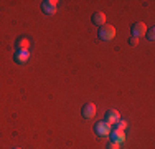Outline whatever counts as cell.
<instances>
[{"mask_svg":"<svg viewBox=\"0 0 155 149\" xmlns=\"http://www.w3.org/2000/svg\"><path fill=\"white\" fill-rule=\"evenodd\" d=\"M114 36H116V28L112 27V25H102L101 28H99V38L104 40V42H109V40H112Z\"/></svg>","mask_w":155,"mask_h":149,"instance_id":"cell-1","label":"cell"},{"mask_svg":"<svg viewBox=\"0 0 155 149\" xmlns=\"http://www.w3.org/2000/svg\"><path fill=\"white\" fill-rule=\"evenodd\" d=\"M110 131H112V129H110V124H107L106 121H99V123H96V124H94V133L97 134L99 137L109 136Z\"/></svg>","mask_w":155,"mask_h":149,"instance_id":"cell-2","label":"cell"},{"mask_svg":"<svg viewBox=\"0 0 155 149\" xmlns=\"http://www.w3.org/2000/svg\"><path fill=\"white\" fill-rule=\"evenodd\" d=\"M132 36H137V38H140V36H145V33H147V25L143 23V22H137V23H134L132 25Z\"/></svg>","mask_w":155,"mask_h":149,"instance_id":"cell-3","label":"cell"},{"mask_svg":"<svg viewBox=\"0 0 155 149\" xmlns=\"http://www.w3.org/2000/svg\"><path fill=\"white\" fill-rule=\"evenodd\" d=\"M96 104L94 103H86L83 106V109H81V114H83V118H86V119H93L96 116Z\"/></svg>","mask_w":155,"mask_h":149,"instance_id":"cell-4","label":"cell"},{"mask_svg":"<svg viewBox=\"0 0 155 149\" xmlns=\"http://www.w3.org/2000/svg\"><path fill=\"white\" fill-rule=\"evenodd\" d=\"M56 0H45V2H41V9L43 12L48 13V15H53L56 12Z\"/></svg>","mask_w":155,"mask_h":149,"instance_id":"cell-5","label":"cell"},{"mask_svg":"<svg viewBox=\"0 0 155 149\" xmlns=\"http://www.w3.org/2000/svg\"><path fill=\"white\" fill-rule=\"evenodd\" d=\"M120 119V114H119V111H116V109H109L107 113H106V119L104 121L107 123V124H116L117 121Z\"/></svg>","mask_w":155,"mask_h":149,"instance_id":"cell-6","label":"cell"},{"mask_svg":"<svg viewBox=\"0 0 155 149\" xmlns=\"http://www.w3.org/2000/svg\"><path fill=\"white\" fill-rule=\"evenodd\" d=\"M109 137H110V141H112V143H117V144H120V143H124V141H125L124 131H119V129H114V131H110V133H109Z\"/></svg>","mask_w":155,"mask_h":149,"instance_id":"cell-7","label":"cell"},{"mask_svg":"<svg viewBox=\"0 0 155 149\" xmlns=\"http://www.w3.org/2000/svg\"><path fill=\"white\" fill-rule=\"evenodd\" d=\"M13 58H15L17 63H27L30 60V53H28V50H18Z\"/></svg>","mask_w":155,"mask_h":149,"instance_id":"cell-8","label":"cell"},{"mask_svg":"<svg viewBox=\"0 0 155 149\" xmlns=\"http://www.w3.org/2000/svg\"><path fill=\"white\" fill-rule=\"evenodd\" d=\"M93 23L94 25H99V27H102V25H106V15L102 12H96L93 15Z\"/></svg>","mask_w":155,"mask_h":149,"instance_id":"cell-9","label":"cell"},{"mask_svg":"<svg viewBox=\"0 0 155 149\" xmlns=\"http://www.w3.org/2000/svg\"><path fill=\"white\" fill-rule=\"evenodd\" d=\"M17 47H18V50H28L30 48V40L28 38H18V42H17Z\"/></svg>","mask_w":155,"mask_h":149,"instance_id":"cell-10","label":"cell"},{"mask_svg":"<svg viewBox=\"0 0 155 149\" xmlns=\"http://www.w3.org/2000/svg\"><path fill=\"white\" fill-rule=\"evenodd\" d=\"M125 128H127V121H124V119H119L116 123V129H119V131H124Z\"/></svg>","mask_w":155,"mask_h":149,"instance_id":"cell-11","label":"cell"},{"mask_svg":"<svg viewBox=\"0 0 155 149\" xmlns=\"http://www.w3.org/2000/svg\"><path fill=\"white\" fill-rule=\"evenodd\" d=\"M147 38H149L150 42H153V38H155V32H153V28L147 30Z\"/></svg>","mask_w":155,"mask_h":149,"instance_id":"cell-12","label":"cell"},{"mask_svg":"<svg viewBox=\"0 0 155 149\" xmlns=\"http://www.w3.org/2000/svg\"><path fill=\"white\" fill-rule=\"evenodd\" d=\"M129 45H130V47L139 45V38H137V36H130V38H129Z\"/></svg>","mask_w":155,"mask_h":149,"instance_id":"cell-13","label":"cell"},{"mask_svg":"<svg viewBox=\"0 0 155 149\" xmlns=\"http://www.w3.org/2000/svg\"><path fill=\"white\" fill-rule=\"evenodd\" d=\"M107 149H120V144L112 143V141H110V143H109V146H107Z\"/></svg>","mask_w":155,"mask_h":149,"instance_id":"cell-14","label":"cell"},{"mask_svg":"<svg viewBox=\"0 0 155 149\" xmlns=\"http://www.w3.org/2000/svg\"><path fill=\"white\" fill-rule=\"evenodd\" d=\"M13 149H20V147H13Z\"/></svg>","mask_w":155,"mask_h":149,"instance_id":"cell-15","label":"cell"}]
</instances>
